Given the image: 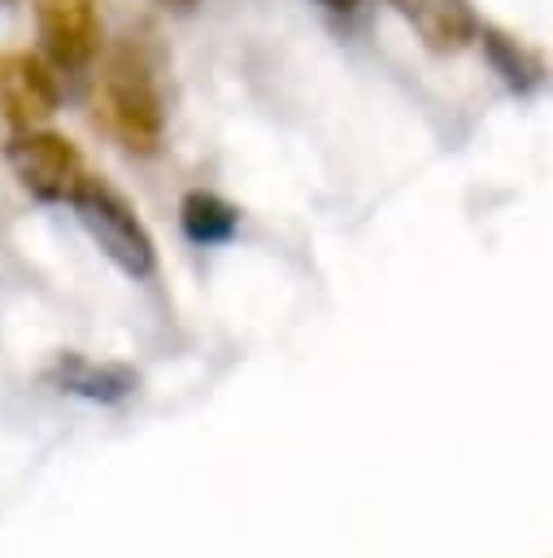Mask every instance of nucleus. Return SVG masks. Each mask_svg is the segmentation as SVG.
<instances>
[{
  "mask_svg": "<svg viewBox=\"0 0 553 558\" xmlns=\"http://www.w3.org/2000/svg\"><path fill=\"white\" fill-rule=\"evenodd\" d=\"M100 113L105 126L131 153H157L165 135V96H161V65L144 39L126 35L105 52L100 70Z\"/></svg>",
  "mask_w": 553,
  "mask_h": 558,
  "instance_id": "f257e3e1",
  "label": "nucleus"
},
{
  "mask_svg": "<svg viewBox=\"0 0 553 558\" xmlns=\"http://www.w3.org/2000/svg\"><path fill=\"white\" fill-rule=\"evenodd\" d=\"M70 209L83 222V231L91 235V244L126 275V279H148L157 270V244L144 227V218L135 214V205L96 174H83L78 187L70 192Z\"/></svg>",
  "mask_w": 553,
  "mask_h": 558,
  "instance_id": "f03ea898",
  "label": "nucleus"
},
{
  "mask_svg": "<svg viewBox=\"0 0 553 558\" xmlns=\"http://www.w3.org/2000/svg\"><path fill=\"white\" fill-rule=\"evenodd\" d=\"M4 161L13 170V179L44 205L52 201H70V192L78 187L83 170V153L70 135L48 131V126H22L9 135L4 144Z\"/></svg>",
  "mask_w": 553,
  "mask_h": 558,
  "instance_id": "7ed1b4c3",
  "label": "nucleus"
},
{
  "mask_svg": "<svg viewBox=\"0 0 553 558\" xmlns=\"http://www.w3.org/2000/svg\"><path fill=\"white\" fill-rule=\"evenodd\" d=\"M39 52L61 74H83L100 57V13L96 0H35Z\"/></svg>",
  "mask_w": 553,
  "mask_h": 558,
  "instance_id": "20e7f679",
  "label": "nucleus"
},
{
  "mask_svg": "<svg viewBox=\"0 0 553 558\" xmlns=\"http://www.w3.org/2000/svg\"><path fill=\"white\" fill-rule=\"evenodd\" d=\"M61 70L44 52H4L0 57V113L22 131L39 126L61 109Z\"/></svg>",
  "mask_w": 553,
  "mask_h": 558,
  "instance_id": "39448f33",
  "label": "nucleus"
},
{
  "mask_svg": "<svg viewBox=\"0 0 553 558\" xmlns=\"http://www.w3.org/2000/svg\"><path fill=\"white\" fill-rule=\"evenodd\" d=\"M383 4L435 57H453V52L470 48L479 35V17H475L470 0H383Z\"/></svg>",
  "mask_w": 553,
  "mask_h": 558,
  "instance_id": "423d86ee",
  "label": "nucleus"
},
{
  "mask_svg": "<svg viewBox=\"0 0 553 558\" xmlns=\"http://www.w3.org/2000/svg\"><path fill=\"white\" fill-rule=\"evenodd\" d=\"M48 384L61 388V392L113 405V401H126L139 388V375L122 362H91L83 353H57V362L48 366Z\"/></svg>",
  "mask_w": 553,
  "mask_h": 558,
  "instance_id": "0eeeda50",
  "label": "nucleus"
},
{
  "mask_svg": "<svg viewBox=\"0 0 553 558\" xmlns=\"http://www.w3.org/2000/svg\"><path fill=\"white\" fill-rule=\"evenodd\" d=\"M475 44L483 48V61L492 65V74H496L514 96H531L536 87H544V78H549L544 57H540L536 48H527L518 35H509V31L492 26V22H483L479 35H475Z\"/></svg>",
  "mask_w": 553,
  "mask_h": 558,
  "instance_id": "6e6552de",
  "label": "nucleus"
},
{
  "mask_svg": "<svg viewBox=\"0 0 553 558\" xmlns=\"http://www.w3.org/2000/svg\"><path fill=\"white\" fill-rule=\"evenodd\" d=\"M179 227H183V235H187L192 244L213 248V244L235 240V231H239V209H235L231 201H222L218 192L196 187V192H187V196L179 201Z\"/></svg>",
  "mask_w": 553,
  "mask_h": 558,
  "instance_id": "1a4fd4ad",
  "label": "nucleus"
},
{
  "mask_svg": "<svg viewBox=\"0 0 553 558\" xmlns=\"http://www.w3.org/2000/svg\"><path fill=\"white\" fill-rule=\"evenodd\" d=\"M318 4H322V9H331V13H353L361 0H318Z\"/></svg>",
  "mask_w": 553,
  "mask_h": 558,
  "instance_id": "9d476101",
  "label": "nucleus"
},
{
  "mask_svg": "<svg viewBox=\"0 0 553 558\" xmlns=\"http://www.w3.org/2000/svg\"><path fill=\"white\" fill-rule=\"evenodd\" d=\"M170 4H196V0H170Z\"/></svg>",
  "mask_w": 553,
  "mask_h": 558,
  "instance_id": "9b49d317",
  "label": "nucleus"
}]
</instances>
